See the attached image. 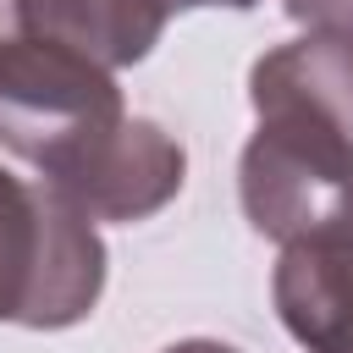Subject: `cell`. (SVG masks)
<instances>
[{
	"label": "cell",
	"instance_id": "6da1fadb",
	"mask_svg": "<svg viewBox=\"0 0 353 353\" xmlns=\"http://www.w3.org/2000/svg\"><path fill=\"white\" fill-rule=\"evenodd\" d=\"M0 143L88 221H143L182 188V143L121 105L116 77L50 39H0Z\"/></svg>",
	"mask_w": 353,
	"mask_h": 353
},
{
	"label": "cell",
	"instance_id": "7a4b0ae2",
	"mask_svg": "<svg viewBox=\"0 0 353 353\" xmlns=\"http://www.w3.org/2000/svg\"><path fill=\"white\" fill-rule=\"evenodd\" d=\"M243 215L281 248L353 210V33H309L254 61Z\"/></svg>",
	"mask_w": 353,
	"mask_h": 353
},
{
	"label": "cell",
	"instance_id": "3957f363",
	"mask_svg": "<svg viewBox=\"0 0 353 353\" xmlns=\"http://www.w3.org/2000/svg\"><path fill=\"white\" fill-rule=\"evenodd\" d=\"M105 287V248L88 215L44 176L0 171V320L61 331Z\"/></svg>",
	"mask_w": 353,
	"mask_h": 353
},
{
	"label": "cell",
	"instance_id": "277c9868",
	"mask_svg": "<svg viewBox=\"0 0 353 353\" xmlns=\"http://www.w3.org/2000/svg\"><path fill=\"white\" fill-rule=\"evenodd\" d=\"M276 314L309 353H353V210L281 248Z\"/></svg>",
	"mask_w": 353,
	"mask_h": 353
},
{
	"label": "cell",
	"instance_id": "5b68a950",
	"mask_svg": "<svg viewBox=\"0 0 353 353\" xmlns=\"http://www.w3.org/2000/svg\"><path fill=\"white\" fill-rule=\"evenodd\" d=\"M193 6H237L248 11L254 0H11L17 11V33L50 39L61 50H77L88 61L110 66H132L154 50V39L165 33V22L176 11Z\"/></svg>",
	"mask_w": 353,
	"mask_h": 353
},
{
	"label": "cell",
	"instance_id": "8992f818",
	"mask_svg": "<svg viewBox=\"0 0 353 353\" xmlns=\"http://www.w3.org/2000/svg\"><path fill=\"white\" fill-rule=\"evenodd\" d=\"M287 11L314 33H353V0H287Z\"/></svg>",
	"mask_w": 353,
	"mask_h": 353
},
{
	"label": "cell",
	"instance_id": "52a82bcc",
	"mask_svg": "<svg viewBox=\"0 0 353 353\" xmlns=\"http://www.w3.org/2000/svg\"><path fill=\"white\" fill-rule=\"evenodd\" d=\"M165 353H237V347H226V342H176Z\"/></svg>",
	"mask_w": 353,
	"mask_h": 353
}]
</instances>
